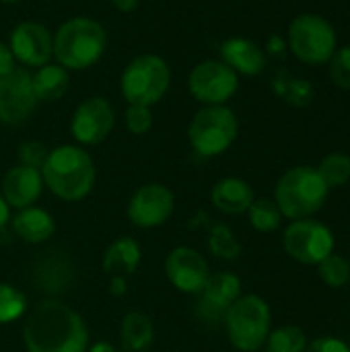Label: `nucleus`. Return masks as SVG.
<instances>
[{
	"label": "nucleus",
	"instance_id": "1",
	"mask_svg": "<svg viewBox=\"0 0 350 352\" xmlns=\"http://www.w3.org/2000/svg\"><path fill=\"white\" fill-rule=\"evenodd\" d=\"M23 342L27 352H87L89 330L70 305L45 299L27 316Z\"/></svg>",
	"mask_w": 350,
	"mask_h": 352
},
{
	"label": "nucleus",
	"instance_id": "2",
	"mask_svg": "<svg viewBox=\"0 0 350 352\" xmlns=\"http://www.w3.org/2000/svg\"><path fill=\"white\" fill-rule=\"evenodd\" d=\"M95 163L91 155L74 144H62L47 153L41 167L43 186L66 202H78L95 186Z\"/></svg>",
	"mask_w": 350,
	"mask_h": 352
},
{
	"label": "nucleus",
	"instance_id": "3",
	"mask_svg": "<svg viewBox=\"0 0 350 352\" xmlns=\"http://www.w3.org/2000/svg\"><path fill=\"white\" fill-rule=\"evenodd\" d=\"M107 47V35L101 23L74 16L62 23L54 35V58L66 70H85L97 64Z\"/></svg>",
	"mask_w": 350,
	"mask_h": 352
},
{
	"label": "nucleus",
	"instance_id": "4",
	"mask_svg": "<svg viewBox=\"0 0 350 352\" xmlns=\"http://www.w3.org/2000/svg\"><path fill=\"white\" fill-rule=\"evenodd\" d=\"M330 188L316 167L299 165L283 173L274 190V202L283 217L301 221L320 212L328 200Z\"/></svg>",
	"mask_w": 350,
	"mask_h": 352
},
{
	"label": "nucleus",
	"instance_id": "5",
	"mask_svg": "<svg viewBox=\"0 0 350 352\" xmlns=\"http://www.w3.org/2000/svg\"><path fill=\"white\" fill-rule=\"evenodd\" d=\"M270 307L258 295L239 297L225 316L229 342L241 352H256L266 344L270 334Z\"/></svg>",
	"mask_w": 350,
	"mask_h": 352
},
{
	"label": "nucleus",
	"instance_id": "6",
	"mask_svg": "<svg viewBox=\"0 0 350 352\" xmlns=\"http://www.w3.org/2000/svg\"><path fill=\"white\" fill-rule=\"evenodd\" d=\"M122 95L128 105H155L159 103L171 85L169 64L155 54L134 58L122 72Z\"/></svg>",
	"mask_w": 350,
	"mask_h": 352
},
{
	"label": "nucleus",
	"instance_id": "7",
	"mask_svg": "<svg viewBox=\"0 0 350 352\" xmlns=\"http://www.w3.org/2000/svg\"><path fill=\"white\" fill-rule=\"evenodd\" d=\"M237 130L239 122L233 109L225 105H206L192 118L188 138L196 155L217 157L235 142Z\"/></svg>",
	"mask_w": 350,
	"mask_h": 352
},
{
	"label": "nucleus",
	"instance_id": "8",
	"mask_svg": "<svg viewBox=\"0 0 350 352\" xmlns=\"http://www.w3.org/2000/svg\"><path fill=\"white\" fill-rule=\"evenodd\" d=\"M291 52L305 64H324L336 52L334 27L318 14H299L289 27Z\"/></svg>",
	"mask_w": 350,
	"mask_h": 352
},
{
	"label": "nucleus",
	"instance_id": "9",
	"mask_svg": "<svg viewBox=\"0 0 350 352\" xmlns=\"http://www.w3.org/2000/svg\"><path fill=\"white\" fill-rule=\"evenodd\" d=\"M283 248L293 260L318 266L334 252V235L324 223L316 219H301L293 221L285 229Z\"/></svg>",
	"mask_w": 350,
	"mask_h": 352
},
{
	"label": "nucleus",
	"instance_id": "10",
	"mask_svg": "<svg viewBox=\"0 0 350 352\" xmlns=\"http://www.w3.org/2000/svg\"><path fill=\"white\" fill-rule=\"evenodd\" d=\"M241 297V280L233 272L210 274L194 303V318L208 328L223 326L229 307Z\"/></svg>",
	"mask_w": 350,
	"mask_h": 352
},
{
	"label": "nucleus",
	"instance_id": "11",
	"mask_svg": "<svg viewBox=\"0 0 350 352\" xmlns=\"http://www.w3.org/2000/svg\"><path fill=\"white\" fill-rule=\"evenodd\" d=\"M190 93L196 101L206 105H223L229 101L237 87V72L221 60H204L196 64L188 76Z\"/></svg>",
	"mask_w": 350,
	"mask_h": 352
},
{
	"label": "nucleus",
	"instance_id": "12",
	"mask_svg": "<svg viewBox=\"0 0 350 352\" xmlns=\"http://www.w3.org/2000/svg\"><path fill=\"white\" fill-rule=\"evenodd\" d=\"M175 208L173 192L163 184H146L134 192L128 204V221L140 229H155L169 221Z\"/></svg>",
	"mask_w": 350,
	"mask_h": 352
},
{
	"label": "nucleus",
	"instance_id": "13",
	"mask_svg": "<svg viewBox=\"0 0 350 352\" xmlns=\"http://www.w3.org/2000/svg\"><path fill=\"white\" fill-rule=\"evenodd\" d=\"M31 74L23 68L0 76V122L8 126L23 124L37 107Z\"/></svg>",
	"mask_w": 350,
	"mask_h": 352
},
{
	"label": "nucleus",
	"instance_id": "14",
	"mask_svg": "<svg viewBox=\"0 0 350 352\" xmlns=\"http://www.w3.org/2000/svg\"><path fill=\"white\" fill-rule=\"evenodd\" d=\"M113 124L116 113L111 103L103 97H91L76 107L70 120V132L80 144H99L109 136Z\"/></svg>",
	"mask_w": 350,
	"mask_h": 352
},
{
	"label": "nucleus",
	"instance_id": "15",
	"mask_svg": "<svg viewBox=\"0 0 350 352\" xmlns=\"http://www.w3.org/2000/svg\"><path fill=\"white\" fill-rule=\"evenodd\" d=\"M165 274L167 280L177 291L188 295H198L210 276V268L200 252L188 245H179L169 252L165 260Z\"/></svg>",
	"mask_w": 350,
	"mask_h": 352
},
{
	"label": "nucleus",
	"instance_id": "16",
	"mask_svg": "<svg viewBox=\"0 0 350 352\" xmlns=\"http://www.w3.org/2000/svg\"><path fill=\"white\" fill-rule=\"evenodd\" d=\"M10 52L14 60L27 66H43L50 64L54 56V39L45 25L35 21L19 23L10 33Z\"/></svg>",
	"mask_w": 350,
	"mask_h": 352
},
{
	"label": "nucleus",
	"instance_id": "17",
	"mask_svg": "<svg viewBox=\"0 0 350 352\" xmlns=\"http://www.w3.org/2000/svg\"><path fill=\"white\" fill-rule=\"evenodd\" d=\"M33 283L41 293L50 295V299H56L72 289L74 264L62 252H45V256L35 264Z\"/></svg>",
	"mask_w": 350,
	"mask_h": 352
},
{
	"label": "nucleus",
	"instance_id": "18",
	"mask_svg": "<svg viewBox=\"0 0 350 352\" xmlns=\"http://www.w3.org/2000/svg\"><path fill=\"white\" fill-rule=\"evenodd\" d=\"M43 192V177L39 169H31L25 165H17L6 171L2 179V198L8 206L21 210L33 206Z\"/></svg>",
	"mask_w": 350,
	"mask_h": 352
},
{
	"label": "nucleus",
	"instance_id": "19",
	"mask_svg": "<svg viewBox=\"0 0 350 352\" xmlns=\"http://www.w3.org/2000/svg\"><path fill=\"white\" fill-rule=\"evenodd\" d=\"M221 56L229 68L248 76L260 74L266 68V54L256 41L245 39V37H231L223 41Z\"/></svg>",
	"mask_w": 350,
	"mask_h": 352
},
{
	"label": "nucleus",
	"instance_id": "20",
	"mask_svg": "<svg viewBox=\"0 0 350 352\" xmlns=\"http://www.w3.org/2000/svg\"><path fill=\"white\" fill-rule=\"evenodd\" d=\"M210 200L215 208H219L225 214H241V212H248V208L252 206L256 198H254L252 186L245 179L223 177L215 184L210 192Z\"/></svg>",
	"mask_w": 350,
	"mask_h": 352
},
{
	"label": "nucleus",
	"instance_id": "21",
	"mask_svg": "<svg viewBox=\"0 0 350 352\" xmlns=\"http://www.w3.org/2000/svg\"><path fill=\"white\" fill-rule=\"evenodd\" d=\"M10 227L25 243H43L56 231L54 217L39 206L21 208L14 217H10Z\"/></svg>",
	"mask_w": 350,
	"mask_h": 352
},
{
	"label": "nucleus",
	"instance_id": "22",
	"mask_svg": "<svg viewBox=\"0 0 350 352\" xmlns=\"http://www.w3.org/2000/svg\"><path fill=\"white\" fill-rule=\"evenodd\" d=\"M142 252L136 239L120 237L116 239L103 254V270L111 276H128L134 274L140 264Z\"/></svg>",
	"mask_w": 350,
	"mask_h": 352
},
{
	"label": "nucleus",
	"instance_id": "23",
	"mask_svg": "<svg viewBox=\"0 0 350 352\" xmlns=\"http://www.w3.org/2000/svg\"><path fill=\"white\" fill-rule=\"evenodd\" d=\"M120 340H122V349L126 352L149 351L155 342V326L151 318L142 311H130L122 320Z\"/></svg>",
	"mask_w": 350,
	"mask_h": 352
},
{
	"label": "nucleus",
	"instance_id": "24",
	"mask_svg": "<svg viewBox=\"0 0 350 352\" xmlns=\"http://www.w3.org/2000/svg\"><path fill=\"white\" fill-rule=\"evenodd\" d=\"M31 85L37 101H58L70 87L68 70L60 64H43L31 74Z\"/></svg>",
	"mask_w": 350,
	"mask_h": 352
},
{
	"label": "nucleus",
	"instance_id": "25",
	"mask_svg": "<svg viewBox=\"0 0 350 352\" xmlns=\"http://www.w3.org/2000/svg\"><path fill=\"white\" fill-rule=\"evenodd\" d=\"M250 214V223L256 231L260 233H272L281 227L283 223V212L276 206L274 200L268 198H258L252 202V206L248 208Z\"/></svg>",
	"mask_w": 350,
	"mask_h": 352
},
{
	"label": "nucleus",
	"instance_id": "26",
	"mask_svg": "<svg viewBox=\"0 0 350 352\" xmlns=\"http://www.w3.org/2000/svg\"><path fill=\"white\" fill-rule=\"evenodd\" d=\"M307 336L299 326H283L268 334L266 352H303L307 349Z\"/></svg>",
	"mask_w": 350,
	"mask_h": 352
},
{
	"label": "nucleus",
	"instance_id": "27",
	"mask_svg": "<svg viewBox=\"0 0 350 352\" xmlns=\"http://www.w3.org/2000/svg\"><path fill=\"white\" fill-rule=\"evenodd\" d=\"M208 250L215 258L235 260L241 254V243L237 241L235 233L227 225L217 223V225H212L210 235H208Z\"/></svg>",
	"mask_w": 350,
	"mask_h": 352
},
{
	"label": "nucleus",
	"instance_id": "28",
	"mask_svg": "<svg viewBox=\"0 0 350 352\" xmlns=\"http://www.w3.org/2000/svg\"><path fill=\"white\" fill-rule=\"evenodd\" d=\"M316 169L328 188H340L350 179V157L344 153H330Z\"/></svg>",
	"mask_w": 350,
	"mask_h": 352
},
{
	"label": "nucleus",
	"instance_id": "29",
	"mask_svg": "<svg viewBox=\"0 0 350 352\" xmlns=\"http://www.w3.org/2000/svg\"><path fill=\"white\" fill-rule=\"evenodd\" d=\"M27 311V297L8 283H0V326L17 322Z\"/></svg>",
	"mask_w": 350,
	"mask_h": 352
},
{
	"label": "nucleus",
	"instance_id": "30",
	"mask_svg": "<svg viewBox=\"0 0 350 352\" xmlns=\"http://www.w3.org/2000/svg\"><path fill=\"white\" fill-rule=\"evenodd\" d=\"M318 274L328 287L340 289L350 280V262H347L342 256L332 252L328 258H324L318 264Z\"/></svg>",
	"mask_w": 350,
	"mask_h": 352
},
{
	"label": "nucleus",
	"instance_id": "31",
	"mask_svg": "<svg viewBox=\"0 0 350 352\" xmlns=\"http://www.w3.org/2000/svg\"><path fill=\"white\" fill-rule=\"evenodd\" d=\"M330 76L336 87L350 89V45L340 47L330 58Z\"/></svg>",
	"mask_w": 350,
	"mask_h": 352
},
{
	"label": "nucleus",
	"instance_id": "32",
	"mask_svg": "<svg viewBox=\"0 0 350 352\" xmlns=\"http://www.w3.org/2000/svg\"><path fill=\"white\" fill-rule=\"evenodd\" d=\"M47 148L37 142V140H25L23 144H19L17 148V157H19V165H25V167H31V169H39L43 167L45 159H47Z\"/></svg>",
	"mask_w": 350,
	"mask_h": 352
},
{
	"label": "nucleus",
	"instance_id": "33",
	"mask_svg": "<svg viewBox=\"0 0 350 352\" xmlns=\"http://www.w3.org/2000/svg\"><path fill=\"white\" fill-rule=\"evenodd\" d=\"M153 126V113L146 105H128L126 109V128L132 134H146Z\"/></svg>",
	"mask_w": 350,
	"mask_h": 352
},
{
	"label": "nucleus",
	"instance_id": "34",
	"mask_svg": "<svg viewBox=\"0 0 350 352\" xmlns=\"http://www.w3.org/2000/svg\"><path fill=\"white\" fill-rule=\"evenodd\" d=\"M303 352H350V346L340 338L322 336V338H316L314 342H309Z\"/></svg>",
	"mask_w": 350,
	"mask_h": 352
},
{
	"label": "nucleus",
	"instance_id": "35",
	"mask_svg": "<svg viewBox=\"0 0 350 352\" xmlns=\"http://www.w3.org/2000/svg\"><path fill=\"white\" fill-rule=\"evenodd\" d=\"M287 101H291L293 105H307L311 101V87L301 82V80H293L285 93Z\"/></svg>",
	"mask_w": 350,
	"mask_h": 352
},
{
	"label": "nucleus",
	"instance_id": "36",
	"mask_svg": "<svg viewBox=\"0 0 350 352\" xmlns=\"http://www.w3.org/2000/svg\"><path fill=\"white\" fill-rule=\"evenodd\" d=\"M14 56H12V52H10V47L8 45H4L2 41H0V76H4V74H8V72H12L17 66H14Z\"/></svg>",
	"mask_w": 350,
	"mask_h": 352
},
{
	"label": "nucleus",
	"instance_id": "37",
	"mask_svg": "<svg viewBox=\"0 0 350 352\" xmlns=\"http://www.w3.org/2000/svg\"><path fill=\"white\" fill-rule=\"evenodd\" d=\"M10 223V206L6 204V200L0 194V231Z\"/></svg>",
	"mask_w": 350,
	"mask_h": 352
},
{
	"label": "nucleus",
	"instance_id": "38",
	"mask_svg": "<svg viewBox=\"0 0 350 352\" xmlns=\"http://www.w3.org/2000/svg\"><path fill=\"white\" fill-rule=\"evenodd\" d=\"M111 2H113V6H116L118 10H122V12H132V10L138 6L140 0H111Z\"/></svg>",
	"mask_w": 350,
	"mask_h": 352
},
{
	"label": "nucleus",
	"instance_id": "39",
	"mask_svg": "<svg viewBox=\"0 0 350 352\" xmlns=\"http://www.w3.org/2000/svg\"><path fill=\"white\" fill-rule=\"evenodd\" d=\"M126 291V280H124V276H113V280H111V293L113 295H122Z\"/></svg>",
	"mask_w": 350,
	"mask_h": 352
},
{
	"label": "nucleus",
	"instance_id": "40",
	"mask_svg": "<svg viewBox=\"0 0 350 352\" xmlns=\"http://www.w3.org/2000/svg\"><path fill=\"white\" fill-rule=\"evenodd\" d=\"M87 352H118V351H116V346H113V344H109V342H97V344H93V346H91Z\"/></svg>",
	"mask_w": 350,
	"mask_h": 352
},
{
	"label": "nucleus",
	"instance_id": "41",
	"mask_svg": "<svg viewBox=\"0 0 350 352\" xmlns=\"http://www.w3.org/2000/svg\"><path fill=\"white\" fill-rule=\"evenodd\" d=\"M0 2H19V0H0Z\"/></svg>",
	"mask_w": 350,
	"mask_h": 352
}]
</instances>
